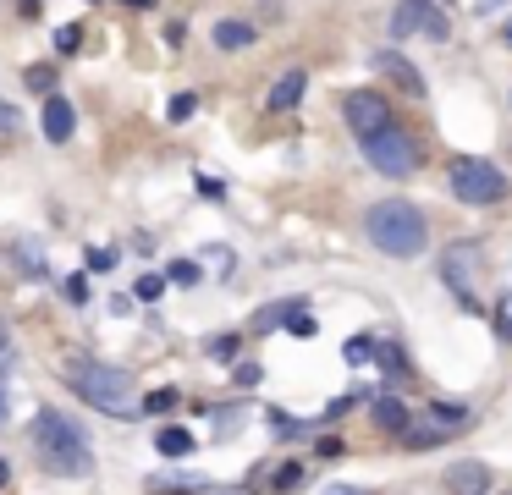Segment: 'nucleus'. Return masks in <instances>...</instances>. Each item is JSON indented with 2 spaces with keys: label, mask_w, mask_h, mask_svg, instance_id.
<instances>
[{
  "label": "nucleus",
  "mask_w": 512,
  "mask_h": 495,
  "mask_svg": "<svg viewBox=\"0 0 512 495\" xmlns=\"http://www.w3.org/2000/svg\"><path fill=\"white\" fill-rule=\"evenodd\" d=\"M61 380H67V391L83 396L94 413L133 418L138 407H144V396H138V380H133V374L116 369V363H105V358H94V352H67V358H61Z\"/></svg>",
  "instance_id": "nucleus-1"
},
{
  "label": "nucleus",
  "mask_w": 512,
  "mask_h": 495,
  "mask_svg": "<svg viewBox=\"0 0 512 495\" xmlns=\"http://www.w3.org/2000/svg\"><path fill=\"white\" fill-rule=\"evenodd\" d=\"M364 237L386 259H419L430 248V220H424V209L413 198H380L364 215Z\"/></svg>",
  "instance_id": "nucleus-2"
},
{
  "label": "nucleus",
  "mask_w": 512,
  "mask_h": 495,
  "mask_svg": "<svg viewBox=\"0 0 512 495\" xmlns=\"http://www.w3.org/2000/svg\"><path fill=\"white\" fill-rule=\"evenodd\" d=\"M34 451H39V462H45L50 473H61V479L94 473V446H89V435H83V424H72L67 413H56V407H39Z\"/></svg>",
  "instance_id": "nucleus-3"
},
{
  "label": "nucleus",
  "mask_w": 512,
  "mask_h": 495,
  "mask_svg": "<svg viewBox=\"0 0 512 495\" xmlns=\"http://www.w3.org/2000/svg\"><path fill=\"white\" fill-rule=\"evenodd\" d=\"M446 187H452V198L468 209H496L501 198L512 193V176L501 171L496 160H485V154H457V160L446 165Z\"/></svg>",
  "instance_id": "nucleus-4"
},
{
  "label": "nucleus",
  "mask_w": 512,
  "mask_h": 495,
  "mask_svg": "<svg viewBox=\"0 0 512 495\" xmlns=\"http://www.w3.org/2000/svg\"><path fill=\"white\" fill-rule=\"evenodd\" d=\"M364 160H369V171L391 176V182H408V176L424 165V149H419V138H413V132L386 127L380 138L364 143Z\"/></svg>",
  "instance_id": "nucleus-5"
},
{
  "label": "nucleus",
  "mask_w": 512,
  "mask_h": 495,
  "mask_svg": "<svg viewBox=\"0 0 512 495\" xmlns=\"http://www.w3.org/2000/svg\"><path fill=\"white\" fill-rule=\"evenodd\" d=\"M474 270H479V242H468V237H457L452 248L441 253V281L452 286V297H457V308H468V314H479V286H474Z\"/></svg>",
  "instance_id": "nucleus-6"
},
{
  "label": "nucleus",
  "mask_w": 512,
  "mask_h": 495,
  "mask_svg": "<svg viewBox=\"0 0 512 495\" xmlns=\"http://www.w3.org/2000/svg\"><path fill=\"white\" fill-rule=\"evenodd\" d=\"M413 33H430L435 44H446L452 39V17L435 0H397V11H391V39H413Z\"/></svg>",
  "instance_id": "nucleus-7"
},
{
  "label": "nucleus",
  "mask_w": 512,
  "mask_h": 495,
  "mask_svg": "<svg viewBox=\"0 0 512 495\" xmlns=\"http://www.w3.org/2000/svg\"><path fill=\"white\" fill-rule=\"evenodd\" d=\"M342 116H347V127H353L358 143H369V138H380L386 127H397V121H391V105L375 94V88H353V94H342Z\"/></svg>",
  "instance_id": "nucleus-8"
},
{
  "label": "nucleus",
  "mask_w": 512,
  "mask_h": 495,
  "mask_svg": "<svg viewBox=\"0 0 512 495\" xmlns=\"http://www.w3.org/2000/svg\"><path fill=\"white\" fill-rule=\"evenodd\" d=\"M490 484H496V473L479 457H457L446 468V495H490Z\"/></svg>",
  "instance_id": "nucleus-9"
},
{
  "label": "nucleus",
  "mask_w": 512,
  "mask_h": 495,
  "mask_svg": "<svg viewBox=\"0 0 512 495\" xmlns=\"http://www.w3.org/2000/svg\"><path fill=\"white\" fill-rule=\"evenodd\" d=\"M369 418H375V429L380 435H408V424H413V413H408V402H402L397 391H380L375 402H369Z\"/></svg>",
  "instance_id": "nucleus-10"
},
{
  "label": "nucleus",
  "mask_w": 512,
  "mask_h": 495,
  "mask_svg": "<svg viewBox=\"0 0 512 495\" xmlns=\"http://www.w3.org/2000/svg\"><path fill=\"white\" fill-rule=\"evenodd\" d=\"M375 72H386L391 83L402 88L408 99H424V77H419V66L408 61V55H397V50H380L375 55Z\"/></svg>",
  "instance_id": "nucleus-11"
},
{
  "label": "nucleus",
  "mask_w": 512,
  "mask_h": 495,
  "mask_svg": "<svg viewBox=\"0 0 512 495\" xmlns=\"http://www.w3.org/2000/svg\"><path fill=\"white\" fill-rule=\"evenodd\" d=\"M375 369H380L386 385H408L413 380V363H408V352L397 347V336H375Z\"/></svg>",
  "instance_id": "nucleus-12"
},
{
  "label": "nucleus",
  "mask_w": 512,
  "mask_h": 495,
  "mask_svg": "<svg viewBox=\"0 0 512 495\" xmlns=\"http://www.w3.org/2000/svg\"><path fill=\"white\" fill-rule=\"evenodd\" d=\"M39 127H45L50 143H67L72 127H78V110H72V99L50 94V99H45V116H39Z\"/></svg>",
  "instance_id": "nucleus-13"
},
{
  "label": "nucleus",
  "mask_w": 512,
  "mask_h": 495,
  "mask_svg": "<svg viewBox=\"0 0 512 495\" xmlns=\"http://www.w3.org/2000/svg\"><path fill=\"white\" fill-rule=\"evenodd\" d=\"M303 88H309V72H303V66H292V72H281L276 83H270L265 105H270V110H276V116H281V110H292V105H298V99H303Z\"/></svg>",
  "instance_id": "nucleus-14"
},
{
  "label": "nucleus",
  "mask_w": 512,
  "mask_h": 495,
  "mask_svg": "<svg viewBox=\"0 0 512 495\" xmlns=\"http://www.w3.org/2000/svg\"><path fill=\"white\" fill-rule=\"evenodd\" d=\"M424 413H430V424L452 429V435H457V429H468V424H474V407H463V402H430Z\"/></svg>",
  "instance_id": "nucleus-15"
},
{
  "label": "nucleus",
  "mask_w": 512,
  "mask_h": 495,
  "mask_svg": "<svg viewBox=\"0 0 512 495\" xmlns=\"http://www.w3.org/2000/svg\"><path fill=\"white\" fill-rule=\"evenodd\" d=\"M254 22H237V17H226V22H215V44L221 50H243V44H254Z\"/></svg>",
  "instance_id": "nucleus-16"
},
{
  "label": "nucleus",
  "mask_w": 512,
  "mask_h": 495,
  "mask_svg": "<svg viewBox=\"0 0 512 495\" xmlns=\"http://www.w3.org/2000/svg\"><path fill=\"white\" fill-rule=\"evenodd\" d=\"M265 424H270V435H276V440H303V435L314 429V424H303V418H292L287 407H270Z\"/></svg>",
  "instance_id": "nucleus-17"
},
{
  "label": "nucleus",
  "mask_w": 512,
  "mask_h": 495,
  "mask_svg": "<svg viewBox=\"0 0 512 495\" xmlns=\"http://www.w3.org/2000/svg\"><path fill=\"white\" fill-rule=\"evenodd\" d=\"M446 440H452V429H441V424H408L402 446H408V451H430V446H446Z\"/></svg>",
  "instance_id": "nucleus-18"
},
{
  "label": "nucleus",
  "mask_w": 512,
  "mask_h": 495,
  "mask_svg": "<svg viewBox=\"0 0 512 495\" xmlns=\"http://www.w3.org/2000/svg\"><path fill=\"white\" fill-rule=\"evenodd\" d=\"M303 308H309L303 297H287V303H276V308H259V314H254V330H276V325H287L292 314H303Z\"/></svg>",
  "instance_id": "nucleus-19"
},
{
  "label": "nucleus",
  "mask_w": 512,
  "mask_h": 495,
  "mask_svg": "<svg viewBox=\"0 0 512 495\" xmlns=\"http://www.w3.org/2000/svg\"><path fill=\"white\" fill-rule=\"evenodd\" d=\"M303 484H309V462H281V468L270 473V490H281V495L303 490Z\"/></svg>",
  "instance_id": "nucleus-20"
},
{
  "label": "nucleus",
  "mask_w": 512,
  "mask_h": 495,
  "mask_svg": "<svg viewBox=\"0 0 512 495\" xmlns=\"http://www.w3.org/2000/svg\"><path fill=\"white\" fill-rule=\"evenodd\" d=\"M155 451H160V457H188V451H193V435L171 424V429H160V435H155Z\"/></svg>",
  "instance_id": "nucleus-21"
},
{
  "label": "nucleus",
  "mask_w": 512,
  "mask_h": 495,
  "mask_svg": "<svg viewBox=\"0 0 512 495\" xmlns=\"http://www.w3.org/2000/svg\"><path fill=\"white\" fill-rule=\"evenodd\" d=\"M23 77H28V88H34V94H45V99L56 94V66H50V61H34Z\"/></svg>",
  "instance_id": "nucleus-22"
},
{
  "label": "nucleus",
  "mask_w": 512,
  "mask_h": 495,
  "mask_svg": "<svg viewBox=\"0 0 512 495\" xmlns=\"http://www.w3.org/2000/svg\"><path fill=\"white\" fill-rule=\"evenodd\" d=\"M237 347H243V336H237V330H221V336L210 341V358H215V363H232Z\"/></svg>",
  "instance_id": "nucleus-23"
},
{
  "label": "nucleus",
  "mask_w": 512,
  "mask_h": 495,
  "mask_svg": "<svg viewBox=\"0 0 512 495\" xmlns=\"http://www.w3.org/2000/svg\"><path fill=\"white\" fill-rule=\"evenodd\" d=\"M193 110H199V94H171V105H166V121H193Z\"/></svg>",
  "instance_id": "nucleus-24"
},
{
  "label": "nucleus",
  "mask_w": 512,
  "mask_h": 495,
  "mask_svg": "<svg viewBox=\"0 0 512 495\" xmlns=\"http://www.w3.org/2000/svg\"><path fill=\"white\" fill-rule=\"evenodd\" d=\"M138 303H160V297H166V275H138Z\"/></svg>",
  "instance_id": "nucleus-25"
},
{
  "label": "nucleus",
  "mask_w": 512,
  "mask_h": 495,
  "mask_svg": "<svg viewBox=\"0 0 512 495\" xmlns=\"http://www.w3.org/2000/svg\"><path fill=\"white\" fill-rule=\"evenodd\" d=\"M199 264H193V259H171V270H166V281H177V286H199Z\"/></svg>",
  "instance_id": "nucleus-26"
},
{
  "label": "nucleus",
  "mask_w": 512,
  "mask_h": 495,
  "mask_svg": "<svg viewBox=\"0 0 512 495\" xmlns=\"http://www.w3.org/2000/svg\"><path fill=\"white\" fill-rule=\"evenodd\" d=\"M287 336H292V341H314V336H320V325H314V319H309V308L287 319Z\"/></svg>",
  "instance_id": "nucleus-27"
},
{
  "label": "nucleus",
  "mask_w": 512,
  "mask_h": 495,
  "mask_svg": "<svg viewBox=\"0 0 512 495\" xmlns=\"http://www.w3.org/2000/svg\"><path fill=\"white\" fill-rule=\"evenodd\" d=\"M342 358H347V363H369V358H375V336H353V341L342 347Z\"/></svg>",
  "instance_id": "nucleus-28"
},
{
  "label": "nucleus",
  "mask_w": 512,
  "mask_h": 495,
  "mask_svg": "<svg viewBox=\"0 0 512 495\" xmlns=\"http://www.w3.org/2000/svg\"><path fill=\"white\" fill-rule=\"evenodd\" d=\"M116 259H122L116 248H89V275H105V270H116Z\"/></svg>",
  "instance_id": "nucleus-29"
},
{
  "label": "nucleus",
  "mask_w": 512,
  "mask_h": 495,
  "mask_svg": "<svg viewBox=\"0 0 512 495\" xmlns=\"http://www.w3.org/2000/svg\"><path fill=\"white\" fill-rule=\"evenodd\" d=\"M259 380H265V369H259V363H237V369H232V385H243V391H254Z\"/></svg>",
  "instance_id": "nucleus-30"
},
{
  "label": "nucleus",
  "mask_w": 512,
  "mask_h": 495,
  "mask_svg": "<svg viewBox=\"0 0 512 495\" xmlns=\"http://www.w3.org/2000/svg\"><path fill=\"white\" fill-rule=\"evenodd\" d=\"M78 44H83V28H78V22H67V28H56V50H61V55H72Z\"/></svg>",
  "instance_id": "nucleus-31"
},
{
  "label": "nucleus",
  "mask_w": 512,
  "mask_h": 495,
  "mask_svg": "<svg viewBox=\"0 0 512 495\" xmlns=\"http://www.w3.org/2000/svg\"><path fill=\"white\" fill-rule=\"evenodd\" d=\"M496 336H501V341H512V292L496 303Z\"/></svg>",
  "instance_id": "nucleus-32"
},
{
  "label": "nucleus",
  "mask_w": 512,
  "mask_h": 495,
  "mask_svg": "<svg viewBox=\"0 0 512 495\" xmlns=\"http://www.w3.org/2000/svg\"><path fill=\"white\" fill-rule=\"evenodd\" d=\"M177 407V391H149L144 396V413H171Z\"/></svg>",
  "instance_id": "nucleus-33"
},
{
  "label": "nucleus",
  "mask_w": 512,
  "mask_h": 495,
  "mask_svg": "<svg viewBox=\"0 0 512 495\" xmlns=\"http://www.w3.org/2000/svg\"><path fill=\"white\" fill-rule=\"evenodd\" d=\"M67 303H89V275H72L67 281Z\"/></svg>",
  "instance_id": "nucleus-34"
},
{
  "label": "nucleus",
  "mask_w": 512,
  "mask_h": 495,
  "mask_svg": "<svg viewBox=\"0 0 512 495\" xmlns=\"http://www.w3.org/2000/svg\"><path fill=\"white\" fill-rule=\"evenodd\" d=\"M314 451H320V457H342V435H320V440H314Z\"/></svg>",
  "instance_id": "nucleus-35"
},
{
  "label": "nucleus",
  "mask_w": 512,
  "mask_h": 495,
  "mask_svg": "<svg viewBox=\"0 0 512 495\" xmlns=\"http://www.w3.org/2000/svg\"><path fill=\"white\" fill-rule=\"evenodd\" d=\"M347 407H353V396H336V402H331V407H325V418H320V424H336V418H342V413H347Z\"/></svg>",
  "instance_id": "nucleus-36"
},
{
  "label": "nucleus",
  "mask_w": 512,
  "mask_h": 495,
  "mask_svg": "<svg viewBox=\"0 0 512 495\" xmlns=\"http://www.w3.org/2000/svg\"><path fill=\"white\" fill-rule=\"evenodd\" d=\"M12 127H17V110L6 105V99H0V132H12Z\"/></svg>",
  "instance_id": "nucleus-37"
},
{
  "label": "nucleus",
  "mask_w": 512,
  "mask_h": 495,
  "mask_svg": "<svg viewBox=\"0 0 512 495\" xmlns=\"http://www.w3.org/2000/svg\"><path fill=\"white\" fill-rule=\"evenodd\" d=\"M325 495H369V490H358V484H331Z\"/></svg>",
  "instance_id": "nucleus-38"
},
{
  "label": "nucleus",
  "mask_w": 512,
  "mask_h": 495,
  "mask_svg": "<svg viewBox=\"0 0 512 495\" xmlns=\"http://www.w3.org/2000/svg\"><path fill=\"white\" fill-rule=\"evenodd\" d=\"M6 479H12V462H6V457H0V484H6Z\"/></svg>",
  "instance_id": "nucleus-39"
},
{
  "label": "nucleus",
  "mask_w": 512,
  "mask_h": 495,
  "mask_svg": "<svg viewBox=\"0 0 512 495\" xmlns=\"http://www.w3.org/2000/svg\"><path fill=\"white\" fill-rule=\"evenodd\" d=\"M501 39H507V44H512V17H507V22H501Z\"/></svg>",
  "instance_id": "nucleus-40"
},
{
  "label": "nucleus",
  "mask_w": 512,
  "mask_h": 495,
  "mask_svg": "<svg viewBox=\"0 0 512 495\" xmlns=\"http://www.w3.org/2000/svg\"><path fill=\"white\" fill-rule=\"evenodd\" d=\"M127 6H138V11H149V6H155V0H127Z\"/></svg>",
  "instance_id": "nucleus-41"
},
{
  "label": "nucleus",
  "mask_w": 512,
  "mask_h": 495,
  "mask_svg": "<svg viewBox=\"0 0 512 495\" xmlns=\"http://www.w3.org/2000/svg\"><path fill=\"white\" fill-rule=\"evenodd\" d=\"M0 424H6V391H0Z\"/></svg>",
  "instance_id": "nucleus-42"
},
{
  "label": "nucleus",
  "mask_w": 512,
  "mask_h": 495,
  "mask_svg": "<svg viewBox=\"0 0 512 495\" xmlns=\"http://www.w3.org/2000/svg\"><path fill=\"white\" fill-rule=\"evenodd\" d=\"M0 352H6V330H0Z\"/></svg>",
  "instance_id": "nucleus-43"
},
{
  "label": "nucleus",
  "mask_w": 512,
  "mask_h": 495,
  "mask_svg": "<svg viewBox=\"0 0 512 495\" xmlns=\"http://www.w3.org/2000/svg\"><path fill=\"white\" fill-rule=\"evenodd\" d=\"M490 495H512V490H490Z\"/></svg>",
  "instance_id": "nucleus-44"
},
{
  "label": "nucleus",
  "mask_w": 512,
  "mask_h": 495,
  "mask_svg": "<svg viewBox=\"0 0 512 495\" xmlns=\"http://www.w3.org/2000/svg\"><path fill=\"white\" fill-rule=\"evenodd\" d=\"M507 105H512V94H507Z\"/></svg>",
  "instance_id": "nucleus-45"
},
{
  "label": "nucleus",
  "mask_w": 512,
  "mask_h": 495,
  "mask_svg": "<svg viewBox=\"0 0 512 495\" xmlns=\"http://www.w3.org/2000/svg\"><path fill=\"white\" fill-rule=\"evenodd\" d=\"M28 6H34V0H28Z\"/></svg>",
  "instance_id": "nucleus-46"
}]
</instances>
